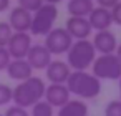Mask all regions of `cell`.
Returning <instances> with one entry per match:
<instances>
[{
  "label": "cell",
  "instance_id": "cell-1",
  "mask_svg": "<svg viewBox=\"0 0 121 116\" xmlns=\"http://www.w3.org/2000/svg\"><path fill=\"white\" fill-rule=\"evenodd\" d=\"M65 85L70 95L76 96V99L81 101L93 99L101 93V81L91 71H71Z\"/></svg>",
  "mask_w": 121,
  "mask_h": 116
},
{
  "label": "cell",
  "instance_id": "cell-2",
  "mask_svg": "<svg viewBox=\"0 0 121 116\" xmlns=\"http://www.w3.org/2000/svg\"><path fill=\"white\" fill-rule=\"evenodd\" d=\"M45 90H47L45 81L40 76H32L13 88V104L28 109L43 99Z\"/></svg>",
  "mask_w": 121,
  "mask_h": 116
},
{
  "label": "cell",
  "instance_id": "cell-3",
  "mask_svg": "<svg viewBox=\"0 0 121 116\" xmlns=\"http://www.w3.org/2000/svg\"><path fill=\"white\" fill-rule=\"evenodd\" d=\"M96 60V52L90 40H76L66 53V63L71 71H86Z\"/></svg>",
  "mask_w": 121,
  "mask_h": 116
},
{
  "label": "cell",
  "instance_id": "cell-4",
  "mask_svg": "<svg viewBox=\"0 0 121 116\" xmlns=\"http://www.w3.org/2000/svg\"><path fill=\"white\" fill-rule=\"evenodd\" d=\"M58 18V9L55 5H43L40 10L32 13V27H30V35L35 37H47L53 28L55 22Z\"/></svg>",
  "mask_w": 121,
  "mask_h": 116
},
{
  "label": "cell",
  "instance_id": "cell-5",
  "mask_svg": "<svg viewBox=\"0 0 121 116\" xmlns=\"http://www.w3.org/2000/svg\"><path fill=\"white\" fill-rule=\"evenodd\" d=\"M91 73L101 80H119L121 78V61L113 55H99L91 65Z\"/></svg>",
  "mask_w": 121,
  "mask_h": 116
},
{
  "label": "cell",
  "instance_id": "cell-6",
  "mask_svg": "<svg viewBox=\"0 0 121 116\" xmlns=\"http://www.w3.org/2000/svg\"><path fill=\"white\" fill-rule=\"evenodd\" d=\"M73 38L68 35V32L65 30V28H53L47 37H45V42H43V45H45V48L52 53V56L53 55H56V56H60V55H66L68 53V50L71 48V45H73Z\"/></svg>",
  "mask_w": 121,
  "mask_h": 116
},
{
  "label": "cell",
  "instance_id": "cell-7",
  "mask_svg": "<svg viewBox=\"0 0 121 116\" xmlns=\"http://www.w3.org/2000/svg\"><path fill=\"white\" fill-rule=\"evenodd\" d=\"M32 35L30 33H17L13 32L9 45H7V50L12 56V60H22V58H27L30 48H32Z\"/></svg>",
  "mask_w": 121,
  "mask_h": 116
},
{
  "label": "cell",
  "instance_id": "cell-8",
  "mask_svg": "<svg viewBox=\"0 0 121 116\" xmlns=\"http://www.w3.org/2000/svg\"><path fill=\"white\" fill-rule=\"evenodd\" d=\"M91 43H93L96 55H113V53H116V48L119 45L116 40V35L111 30L96 32Z\"/></svg>",
  "mask_w": 121,
  "mask_h": 116
},
{
  "label": "cell",
  "instance_id": "cell-9",
  "mask_svg": "<svg viewBox=\"0 0 121 116\" xmlns=\"http://www.w3.org/2000/svg\"><path fill=\"white\" fill-rule=\"evenodd\" d=\"M71 75V68L63 60H52V63L45 68V76L52 85H65Z\"/></svg>",
  "mask_w": 121,
  "mask_h": 116
},
{
  "label": "cell",
  "instance_id": "cell-10",
  "mask_svg": "<svg viewBox=\"0 0 121 116\" xmlns=\"http://www.w3.org/2000/svg\"><path fill=\"white\" fill-rule=\"evenodd\" d=\"M9 25L12 27L13 32L17 33H30L32 27V13L27 12L22 7H13L9 15Z\"/></svg>",
  "mask_w": 121,
  "mask_h": 116
},
{
  "label": "cell",
  "instance_id": "cell-11",
  "mask_svg": "<svg viewBox=\"0 0 121 116\" xmlns=\"http://www.w3.org/2000/svg\"><path fill=\"white\" fill-rule=\"evenodd\" d=\"M65 30L68 32V35L75 42L76 40H88V37L93 32L88 18H80V17H70L65 23Z\"/></svg>",
  "mask_w": 121,
  "mask_h": 116
},
{
  "label": "cell",
  "instance_id": "cell-12",
  "mask_svg": "<svg viewBox=\"0 0 121 116\" xmlns=\"http://www.w3.org/2000/svg\"><path fill=\"white\" fill-rule=\"evenodd\" d=\"M43 99L48 104H52L53 108H58L60 109L61 106H65L71 99V95H70L66 85H52L50 83V85H47Z\"/></svg>",
  "mask_w": 121,
  "mask_h": 116
},
{
  "label": "cell",
  "instance_id": "cell-13",
  "mask_svg": "<svg viewBox=\"0 0 121 116\" xmlns=\"http://www.w3.org/2000/svg\"><path fill=\"white\" fill-rule=\"evenodd\" d=\"M28 65L33 68V70H45L50 63H52V53L45 48L43 43H37V45H32L27 58Z\"/></svg>",
  "mask_w": 121,
  "mask_h": 116
},
{
  "label": "cell",
  "instance_id": "cell-14",
  "mask_svg": "<svg viewBox=\"0 0 121 116\" xmlns=\"http://www.w3.org/2000/svg\"><path fill=\"white\" fill-rule=\"evenodd\" d=\"M88 22L91 25L93 30L96 32H104L109 30L113 25V18H111V10L103 9V7H95L93 12L88 15Z\"/></svg>",
  "mask_w": 121,
  "mask_h": 116
},
{
  "label": "cell",
  "instance_id": "cell-15",
  "mask_svg": "<svg viewBox=\"0 0 121 116\" xmlns=\"http://www.w3.org/2000/svg\"><path fill=\"white\" fill-rule=\"evenodd\" d=\"M5 71H7V75H9L10 80H15L18 83H22V81H25V80H28V78L33 76V68L28 65V61L25 58H22V60H12Z\"/></svg>",
  "mask_w": 121,
  "mask_h": 116
},
{
  "label": "cell",
  "instance_id": "cell-16",
  "mask_svg": "<svg viewBox=\"0 0 121 116\" xmlns=\"http://www.w3.org/2000/svg\"><path fill=\"white\" fill-rule=\"evenodd\" d=\"M93 9H95V0H68L66 4V12L70 13V17L88 18Z\"/></svg>",
  "mask_w": 121,
  "mask_h": 116
},
{
  "label": "cell",
  "instance_id": "cell-17",
  "mask_svg": "<svg viewBox=\"0 0 121 116\" xmlns=\"http://www.w3.org/2000/svg\"><path fill=\"white\" fill-rule=\"evenodd\" d=\"M58 116H88V104L81 99L71 98L65 106L58 109Z\"/></svg>",
  "mask_w": 121,
  "mask_h": 116
},
{
  "label": "cell",
  "instance_id": "cell-18",
  "mask_svg": "<svg viewBox=\"0 0 121 116\" xmlns=\"http://www.w3.org/2000/svg\"><path fill=\"white\" fill-rule=\"evenodd\" d=\"M53 114H55V108L48 104L45 99L38 101L30 108V116H53Z\"/></svg>",
  "mask_w": 121,
  "mask_h": 116
},
{
  "label": "cell",
  "instance_id": "cell-19",
  "mask_svg": "<svg viewBox=\"0 0 121 116\" xmlns=\"http://www.w3.org/2000/svg\"><path fill=\"white\" fill-rule=\"evenodd\" d=\"M12 35H13V30L9 25V22H0V48H7Z\"/></svg>",
  "mask_w": 121,
  "mask_h": 116
},
{
  "label": "cell",
  "instance_id": "cell-20",
  "mask_svg": "<svg viewBox=\"0 0 121 116\" xmlns=\"http://www.w3.org/2000/svg\"><path fill=\"white\" fill-rule=\"evenodd\" d=\"M12 101H13V88L5 83H0V106H7Z\"/></svg>",
  "mask_w": 121,
  "mask_h": 116
},
{
  "label": "cell",
  "instance_id": "cell-21",
  "mask_svg": "<svg viewBox=\"0 0 121 116\" xmlns=\"http://www.w3.org/2000/svg\"><path fill=\"white\" fill-rule=\"evenodd\" d=\"M43 5H45L43 0H18V7L25 9V10L30 12V13H35V12L40 10Z\"/></svg>",
  "mask_w": 121,
  "mask_h": 116
},
{
  "label": "cell",
  "instance_id": "cell-22",
  "mask_svg": "<svg viewBox=\"0 0 121 116\" xmlns=\"http://www.w3.org/2000/svg\"><path fill=\"white\" fill-rule=\"evenodd\" d=\"M104 116H121V101L111 99L104 106Z\"/></svg>",
  "mask_w": 121,
  "mask_h": 116
},
{
  "label": "cell",
  "instance_id": "cell-23",
  "mask_svg": "<svg viewBox=\"0 0 121 116\" xmlns=\"http://www.w3.org/2000/svg\"><path fill=\"white\" fill-rule=\"evenodd\" d=\"M4 116H30V113H28V109H25V108H20V106H17V104H12V106L7 108V111H5Z\"/></svg>",
  "mask_w": 121,
  "mask_h": 116
},
{
  "label": "cell",
  "instance_id": "cell-24",
  "mask_svg": "<svg viewBox=\"0 0 121 116\" xmlns=\"http://www.w3.org/2000/svg\"><path fill=\"white\" fill-rule=\"evenodd\" d=\"M10 61H12V56H10L9 50L7 48H0V71H5L7 66L10 65Z\"/></svg>",
  "mask_w": 121,
  "mask_h": 116
},
{
  "label": "cell",
  "instance_id": "cell-25",
  "mask_svg": "<svg viewBox=\"0 0 121 116\" xmlns=\"http://www.w3.org/2000/svg\"><path fill=\"white\" fill-rule=\"evenodd\" d=\"M111 18H113V23L121 27V2L111 9Z\"/></svg>",
  "mask_w": 121,
  "mask_h": 116
},
{
  "label": "cell",
  "instance_id": "cell-26",
  "mask_svg": "<svg viewBox=\"0 0 121 116\" xmlns=\"http://www.w3.org/2000/svg\"><path fill=\"white\" fill-rule=\"evenodd\" d=\"M96 2V5L98 7H103V9H108V10H111L116 4H119L121 0H95Z\"/></svg>",
  "mask_w": 121,
  "mask_h": 116
},
{
  "label": "cell",
  "instance_id": "cell-27",
  "mask_svg": "<svg viewBox=\"0 0 121 116\" xmlns=\"http://www.w3.org/2000/svg\"><path fill=\"white\" fill-rule=\"evenodd\" d=\"M10 9V0H0V13H4Z\"/></svg>",
  "mask_w": 121,
  "mask_h": 116
},
{
  "label": "cell",
  "instance_id": "cell-28",
  "mask_svg": "<svg viewBox=\"0 0 121 116\" xmlns=\"http://www.w3.org/2000/svg\"><path fill=\"white\" fill-rule=\"evenodd\" d=\"M43 2H45L47 5H55V7H56L60 2H63V0H43Z\"/></svg>",
  "mask_w": 121,
  "mask_h": 116
},
{
  "label": "cell",
  "instance_id": "cell-29",
  "mask_svg": "<svg viewBox=\"0 0 121 116\" xmlns=\"http://www.w3.org/2000/svg\"><path fill=\"white\" fill-rule=\"evenodd\" d=\"M114 55H116V56H118V60L121 61V43L118 45V48H116V53H114Z\"/></svg>",
  "mask_w": 121,
  "mask_h": 116
},
{
  "label": "cell",
  "instance_id": "cell-30",
  "mask_svg": "<svg viewBox=\"0 0 121 116\" xmlns=\"http://www.w3.org/2000/svg\"><path fill=\"white\" fill-rule=\"evenodd\" d=\"M118 86H119V101H121V78L118 80Z\"/></svg>",
  "mask_w": 121,
  "mask_h": 116
},
{
  "label": "cell",
  "instance_id": "cell-31",
  "mask_svg": "<svg viewBox=\"0 0 121 116\" xmlns=\"http://www.w3.org/2000/svg\"><path fill=\"white\" fill-rule=\"evenodd\" d=\"M0 116H4V114H0Z\"/></svg>",
  "mask_w": 121,
  "mask_h": 116
}]
</instances>
